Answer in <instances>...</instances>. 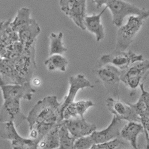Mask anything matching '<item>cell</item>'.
<instances>
[{
    "label": "cell",
    "mask_w": 149,
    "mask_h": 149,
    "mask_svg": "<svg viewBox=\"0 0 149 149\" xmlns=\"http://www.w3.org/2000/svg\"><path fill=\"white\" fill-rule=\"evenodd\" d=\"M62 102L55 95L47 96L38 101L27 116L29 138L40 141L55 125L63 120L60 111Z\"/></svg>",
    "instance_id": "6da1fadb"
},
{
    "label": "cell",
    "mask_w": 149,
    "mask_h": 149,
    "mask_svg": "<svg viewBox=\"0 0 149 149\" xmlns=\"http://www.w3.org/2000/svg\"><path fill=\"white\" fill-rule=\"evenodd\" d=\"M93 3L96 5L97 8H100L103 6L109 8L112 15L113 24L118 28L122 26L124 19L128 16L149 17V10L122 0H95Z\"/></svg>",
    "instance_id": "7a4b0ae2"
},
{
    "label": "cell",
    "mask_w": 149,
    "mask_h": 149,
    "mask_svg": "<svg viewBox=\"0 0 149 149\" xmlns=\"http://www.w3.org/2000/svg\"><path fill=\"white\" fill-rule=\"evenodd\" d=\"M147 18L146 16H130L127 23L119 28L116 33V52L127 50Z\"/></svg>",
    "instance_id": "3957f363"
},
{
    "label": "cell",
    "mask_w": 149,
    "mask_h": 149,
    "mask_svg": "<svg viewBox=\"0 0 149 149\" xmlns=\"http://www.w3.org/2000/svg\"><path fill=\"white\" fill-rule=\"evenodd\" d=\"M0 137L11 141L12 149H38L39 141L22 137L13 122L0 123Z\"/></svg>",
    "instance_id": "277c9868"
},
{
    "label": "cell",
    "mask_w": 149,
    "mask_h": 149,
    "mask_svg": "<svg viewBox=\"0 0 149 149\" xmlns=\"http://www.w3.org/2000/svg\"><path fill=\"white\" fill-rule=\"evenodd\" d=\"M142 54H136L132 51L116 52V54L103 55L99 60L102 66L110 65L116 67L120 71L125 70L132 65L144 60Z\"/></svg>",
    "instance_id": "5b68a950"
},
{
    "label": "cell",
    "mask_w": 149,
    "mask_h": 149,
    "mask_svg": "<svg viewBox=\"0 0 149 149\" xmlns=\"http://www.w3.org/2000/svg\"><path fill=\"white\" fill-rule=\"evenodd\" d=\"M61 11L81 30H85L84 22L86 11L85 0H61L59 1Z\"/></svg>",
    "instance_id": "8992f818"
},
{
    "label": "cell",
    "mask_w": 149,
    "mask_h": 149,
    "mask_svg": "<svg viewBox=\"0 0 149 149\" xmlns=\"http://www.w3.org/2000/svg\"><path fill=\"white\" fill-rule=\"evenodd\" d=\"M11 60L20 78L25 82H30L36 69L35 45L26 49L22 55Z\"/></svg>",
    "instance_id": "52a82bcc"
},
{
    "label": "cell",
    "mask_w": 149,
    "mask_h": 149,
    "mask_svg": "<svg viewBox=\"0 0 149 149\" xmlns=\"http://www.w3.org/2000/svg\"><path fill=\"white\" fill-rule=\"evenodd\" d=\"M148 70H149L148 60L137 62L125 70L121 71L120 81L129 88L135 90L140 86L142 79Z\"/></svg>",
    "instance_id": "ba28073f"
},
{
    "label": "cell",
    "mask_w": 149,
    "mask_h": 149,
    "mask_svg": "<svg viewBox=\"0 0 149 149\" xmlns=\"http://www.w3.org/2000/svg\"><path fill=\"white\" fill-rule=\"evenodd\" d=\"M97 76L103 82L106 90L113 98L119 99V86L121 71L110 65L102 66L97 70Z\"/></svg>",
    "instance_id": "9c48e42d"
},
{
    "label": "cell",
    "mask_w": 149,
    "mask_h": 149,
    "mask_svg": "<svg viewBox=\"0 0 149 149\" xmlns=\"http://www.w3.org/2000/svg\"><path fill=\"white\" fill-rule=\"evenodd\" d=\"M27 120L22 111L20 101L15 99L4 100L0 109V123L13 122L16 128Z\"/></svg>",
    "instance_id": "30bf717a"
},
{
    "label": "cell",
    "mask_w": 149,
    "mask_h": 149,
    "mask_svg": "<svg viewBox=\"0 0 149 149\" xmlns=\"http://www.w3.org/2000/svg\"><path fill=\"white\" fill-rule=\"evenodd\" d=\"M106 106L114 116L123 121L140 123V118L128 103H123L119 99L110 97L106 100Z\"/></svg>",
    "instance_id": "8fae6325"
},
{
    "label": "cell",
    "mask_w": 149,
    "mask_h": 149,
    "mask_svg": "<svg viewBox=\"0 0 149 149\" xmlns=\"http://www.w3.org/2000/svg\"><path fill=\"white\" fill-rule=\"evenodd\" d=\"M69 82V89L68 94L65 97L64 100L62 102V104L60 107V111L62 116H63V111L67 106L74 102V98L76 97V95L79 90L86 88H94V86L90 81L85 77L84 74L81 73L70 77Z\"/></svg>",
    "instance_id": "7c38bea8"
},
{
    "label": "cell",
    "mask_w": 149,
    "mask_h": 149,
    "mask_svg": "<svg viewBox=\"0 0 149 149\" xmlns=\"http://www.w3.org/2000/svg\"><path fill=\"white\" fill-rule=\"evenodd\" d=\"M0 88L3 93L4 100L15 99L20 101L21 100L30 101L36 91L30 82L23 84L2 86Z\"/></svg>",
    "instance_id": "4fadbf2b"
},
{
    "label": "cell",
    "mask_w": 149,
    "mask_h": 149,
    "mask_svg": "<svg viewBox=\"0 0 149 149\" xmlns=\"http://www.w3.org/2000/svg\"><path fill=\"white\" fill-rule=\"evenodd\" d=\"M124 122L113 116L106 128L101 131H95L91 135L95 144L106 143L118 139L120 136L122 128L125 125H123Z\"/></svg>",
    "instance_id": "5bb4252c"
},
{
    "label": "cell",
    "mask_w": 149,
    "mask_h": 149,
    "mask_svg": "<svg viewBox=\"0 0 149 149\" xmlns=\"http://www.w3.org/2000/svg\"><path fill=\"white\" fill-rule=\"evenodd\" d=\"M26 83L19 75L13 61L4 58H0V87L9 85Z\"/></svg>",
    "instance_id": "9a60e30c"
},
{
    "label": "cell",
    "mask_w": 149,
    "mask_h": 149,
    "mask_svg": "<svg viewBox=\"0 0 149 149\" xmlns=\"http://www.w3.org/2000/svg\"><path fill=\"white\" fill-rule=\"evenodd\" d=\"M70 134L74 139L91 135L97 130L95 124L86 121L84 118H77L63 120Z\"/></svg>",
    "instance_id": "2e32d148"
},
{
    "label": "cell",
    "mask_w": 149,
    "mask_h": 149,
    "mask_svg": "<svg viewBox=\"0 0 149 149\" xmlns=\"http://www.w3.org/2000/svg\"><path fill=\"white\" fill-rule=\"evenodd\" d=\"M40 32V25L33 19L29 25L17 33L19 42L24 46L25 49H28L35 45L37 37Z\"/></svg>",
    "instance_id": "e0dca14e"
},
{
    "label": "cell",
    "mask_w": 149,
    "mask_h": 149,
    "mask_svg": "<svg viewBox=\"0 0 149 149\" xmlns=\"http://www.w3.org/2000/svg\"><path fill=\"white\" fill-rule=\"evenodd\" d=\"M106 10V8L104 7L98 15L86 16L84 22L85 30L93 33L98 42L103 40L105 37V29L102 22V16Z\"/></svg>",
    "instance_id": "ac0fdd59"
},
{
    "label": "cell",
    "mask_w": 149,
    "mask_h": 149,
    "mask_svg": "<svg viewBox=\"0 0 149 149\" xmlns=\"http://www.w3.org/2000/svg\"><path fill=\"white\" fill-rule=\"evenodd\" d=\"M143 132V127L140 123L130 122L123 127L120 136L124 140L128 141L134 149H140L137 144V139L139 135Z\"/></svg>",
    "instance_id": "d6986e66"
},
{
    "label": "cell",
    "mask_w": 149,
    "mask_h": 149,
    "mask_svg": "<svg viewBox=\"0 0 149 149\" xmlns=\"http://www.w3.org/2000/svg\"><path fill=\"white\" fill-rule=\"evenodd\" d=\"M94 106L91 100H81L73 102L65 109L63 113V120L84 118L85 112Z\"/></svg>",
    "instance_id": "ffe728a7"
},
{
    "label": "cell",
    "mask_w": 149,
    "mask_h": 149,
    "mask_svg": "<svg viewBox=\"0 0 149 149\" xmlns=\"http://www.w3.org/2000/svg\"><path fill=\"white\" fill-rule=\"evenodd\" d=\"M140 88L141 93L137 102L135 103H128V104L140 118H149V93L144 89L143 83L140 84Z\"/></svg>",
    "instance_id": "44dd1931"
},
{
    "label": "cell",
    "mask_w": 149,
    "mask_h": 149,
    "mask_svg": "<svg viewBox=\"0 0 149 149\" xmlns=\"http://www.w3.org/2000/svg\"><path fill=\"white\" fill-rule=\"evenodd\" d=\"M31 10L27 7H22L17 11V15L13 21H11L10 26L16 33H18L33 21L31 17Z\"/></svg>",
    "instance_id": "7402d4cb"
},
{
    "label": "cell",
    "mask_w": 149,
    "mask_h": 149,
    "mask_svg": "<svg viewBox=\"0 0 149 149\" xmlns=\"http://www.w3.org/2000/svg\"><path fill=\"white\" fill-rule=\"evenodd\" d=\"M59 124L55 125L38 143V149H58L60 147Z\"/></svg>",
    "instance_id": "603a6c76"
},
{
    "label": "cell",
    "mask_w": 149,
    "mask_h": 149,
    "mask_svg": "<svg viewBox=\"0 0 149 149\" xmlns=\"http://www.w3.org/2000/svg\"><path fill=\"white\" fill-rule=\"evenodd\" d=\"M69 61L67 58L63 55L60 54L49 56L44 62L47 69L49 72L59 70L65 72L66 70Z\"/></svg>",
    "instance_id": "cb8c5ba5"
},
{
    "label": "cell",
    "mask_w": 149,
    "mask_h": 149,
    "mask_svg": "<svg viewBox=\"0 0 149 149\" xmlns=\"http://www.w3.org/2000/svg\"><path fill=\"white\" fill-rule=\"evenodd\" d=\"M63 33L61 32L58 33L52 32L49 35V56L54 54L63 55L68 50V48L63 44Z\"/></svg>",
    "instance_id": "d4e9b609"
},
{
    "label": "cell",
    "mask_w": 149,
    "mask_h": 149,
    "mask_svg": "<svg viewBox=\"0 0 149 149\" xmlns=\"http://www.w3.org/2000/svg\"><path fill=\"white\" fill-rule=\"evenodd\" d=\"M58 134L60 149H75L74 143L77 139L70 134L63 121L59 124Z\"/></svg>",
    "instance_id": "484cf974"
},
{
    "label": "cell",
    "mask_w": 149,
    "mask_h": 149,
    "mask_svg": "<svg viewBox=\"0 0 149 149\" xmlns=\"http://www.w3.org/2000/svg\"><path fill=\"white\" fill-rule=\"evenodd\" d=\"M26 49L24 46L17 41L0 50L1 58L13 60L22 55Z\"/></svg>",
    "instance_id": "4316f807"
},
{
    "label": "cell",
    "mask_w": 149,
    "mask_h": 149,
    "mask_svg": "<svg viewBox=\"0 0 149 149\" xmlns=\"http://www.w3.org/2000/svg\"><path fill=\"white\" fill-rule=\"evenodd\" d=\"M17 41H19L17 33L12 29L9 25L0 38V50Z\"/></svg>",
    "instance_id": "83f0119b"
},
{
    "label": "cell",
    "mask_w": 149,
    "mask_h": 149,
    "mask_svg": "<svg viewBox=\"0 0 149 149\" xmlns=\"http://www.w3.org/2000/svg\"><path fill=\"white\" fill-rule=\"evenodd\" d=\"M95 144L91 136H86L78 139L74 143L75 149H91Z\"/></svg>",
    "instance_id": "f1b7e54d"
},
{
    "label": "cell",
    "mask_w": 149,
    "mask_h": 149,
    "mask_svg": "<svg viewBox=\"0 0 149 149\" xmlns=\"http://www.w3.org/2000/svg\"><path fill=\"white\" fill-rule=\"evenodd\" d=\"M125 144V143L122 140L119 139H116L109 142L100 144H95L91 149H116Z\"/></svg>",
    "instance_id": "f546056e"
},
{
    "label": "cell",
    "mask_w": 149,
    "mask_h": 149,
    "mask_svg": "<svg viewBox=\"0 0 149 149\" xmlns=\"http://www.w3.org/2000/svg\"><path fill=\"white\" fill-rule=\"evenodd\" d=\"M140 123L142 125L144 130V133L146 138V149L149 147V118H140Z\"/></svg>",
    "instance_id": "4dcf8cb0"
},
{
    "label": "cell",
    "mask_w": 149,
    "mask_h": 149,
    "mask_svg": "<svg viewBox=\"0 0 149 149\" xmlns=\"http://www.w3.org/2000/svg\"><path fill=\"white\" fill-rule=\"evenodd\" d=\"M11 20H7V21H1L0 22V38L6 30V29L10 25Z\"/></svg>",
    "instance_id": "1f68e13d"
},
{
    "label": "cell",
    "mask_w": 149,
    "mask_h": 149,
    "mask_svg": "<svg viewBox=\"0 0 149 149\" xmlns=\"http://www.w3.org/2000/svg\"><path fill=\"white\" fill-rule=\"evenodd\" d=\"M125 145V144H123V145H122V146H120V147H118V148H116V149H134L132 147H131V148L127 147H126Z\"/></svg>",
    "instance_id": "d6a6232c"
},
{
    "label": "cell",
    "mask_w": 149,
    "mask_h": 149,
    "mask_svg": "<svg viewBox=\"0 0 149 149\" xmlns=\"http://www.w3.org/2000/svg\"><path fill=\"white\" fill-rule=\"evenodd\" d=\"M1 58V54H0V58Z\"/></svg>",
    "instance_id": "836d02e7"
},
{
    "label": "cell",
    "mask_w": 149,
    "mask_h": 149,
    "mask_svg": "<svg viewBox=\"0 0 149 149\" xmlns=\"http://www.w3.org/2000/svg\"><path fill=\"white\" fill-rule=\"evenodd\" d=\"M147 149H149V147H148V148H147Z\"/></svg>",
    "instance_id": "e575fe53"
},
{
    "label": "cell",
    "mask_w": 149,
    "mask_h": 149,
    "mask_svg": "<svg viewBox=\"0 0 149 149\" xmlns=\"http://www.w3.org/2000/svg\"><path fill=\"white\" fill-rule=\"evenodd\" d=\"M58 149H60V148H58Z\"/></svg>",
    "instance_id": "d590c367"
},
{
    "label": "cell",
    "mask_w": 149,
    "mask_h": 149,
    "mask_svg": "<svg viewBox=\"0 0 149 149\" xmlns=\"http://www.w3.org/2000/svg\"><path fill=\"white\" fill-rule=\"evenodd\" d=\"M148 88H149V87H148Z\"/></svg>",
    "instance_id": "8d00e7d4"
}]
</instances>
